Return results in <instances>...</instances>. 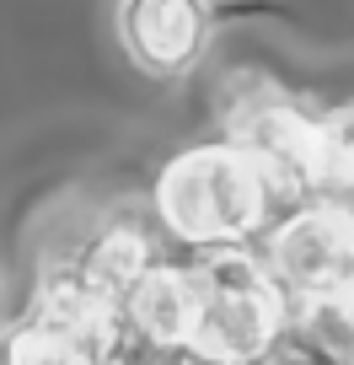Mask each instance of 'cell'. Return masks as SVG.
<instances>
[{"mask_svg":"<svg viewBox=\"0 0 354 365\" xmlns=\"http://www.w3.org/2000/svg\"><path fill=\"white\" fill-rule=\"evenodd\" d=\"M285 210L290 199L279 194L274 172L236 135L172 150L150 182V215L161 237H172L188 252L258 247Z\"/></svg>","mask_w":354,"mask_h":365,"instance_id":"cell-1","label":"cell"},{"mask_svg":"<svg viewBox=\"0 0 354 365\" xmlns=\"http://www.w3.org/2000/svg\"><path fill=\"white\" fill-rule=\"evenodd\" d=\"M199 274V333L194 349L209 365H258L285 349L290 296L258 247H209L194 252Z\"/></svg>","mask_w":354,"mask_h":365,"instance_id":"cell-2","label":"cell"},{"mask_svg":"<svg viewBox=\"0 0 354 365\" xmlns=\"http://www.w3.org/2000/svg\"><path fill=\"white\" fill-rule=\"evenodd\" d=\"M258 252L290 301L338 290L343 279H354V205L306 199L269 226Z\"/></svg>","mask_w":354,"mask_h":365,"instance_id":"cell-3","label":"cell"},{"mask_svg":"<svg viewBox=\"0 0 354 365\" xmlns=\"http://www.w3.org/2000/svg\"><path fill=\"white\" fill-rule=\"evenodd\" d=\"M231 135L263 156V167L274 172L290 210L306 199H328V150H333L328 113H311L290 97H263L247 113H236Z\"/></svg>","mask_w":354,"mask_h":365,"instance_id":"cell-4","label":"cell"},{"mask_svg":"<svg viewBox=\"0 0 354 365\" xmlns=\"http://www.w3.org/2000/svg\"><path fill=\"white\" fill-rule=\"evenodd\" d=\"M113 27L140 76L183 81L209 54L215 11H209V0H118Z\"/></svg>","mask_w":354,"mask_h":365,"instance_id":"cell-5","label":"cell"},{"mask_svg":"<svg viewBox=\"0 0 354 365\" xmlns=\"http://www.w3.org/2000/svg\"><path fill=\"white\" fill-rule=\"evenodd\" d=\"M124 333L129 344L140 349H161V354H183L194 349V333H199V274L194 258H156L145 274L135 279L124 301Z\"/></svg>","mask_w":354,"mask_h":365,"instance_id":"cell-6","label":"cell"},{"mask_svg":"<svg viewBox=\"0 0 354 365\" xmlns=\"http://www.w3.org/2000/svg\"><path fill=\"white\" fill-rule=\"evenodd\" d=\"M156 258H167L156 215H145V210H113V215H103V226L92 237L80 242V252L70 258V274L86 290H97L103 301H124L135 290V279Z\"/></svg>","mask_w":354,"mask_h":365,"instance_id":"cell-7","label":"cell"},{"mask_svg":"<svg viewBox=\"0 0 354 365\" xmlns=\"http://www.w3.org/2000/svg\"><path fill=\"white\" fill-rule=\"evenodd\" d=\"M0 365H108V354L70 333L65 322L27 307L16 322L0 328Z\"/></svg>","mask_w":354,"mask_h":365,"instance_id":"cell-8","label":"cell"},{"mask_svg":"<svg viewBox=\"0 0 354 365\" xmlns=\"http://www.w3.org/2000/svg\"><path fill=\"white\" fill-rule=\"evenodd\" d=\"M258 365H311V360H301L296 349H274V354H269V360H258Z\"/></svg>","mask_w":354,"mask_h":365,"instance_id":"cell-9","label":"cell"},{"mask_svg":"<svg viewBox=\"0 0 354 365\" xmlns=\"http://www.w3.org/2000/svg\"><path fill=\"white\" fill-rule=\"evenodd\" d=\"M0 328H6V296H0Z\"/></svg>","mask_w":354,"mask_h":365,"instance_id":"cell-10","label":"cell"},{"mask_svg":"<svg viewBox=\"0 0 354 365\" xmlns=\"http://www.w3.org/2000/svg\"><path fill=\"white\" fill-rule=\"evenodd\" d=\"M343 205H354V178H349V199H343Z\"/></svg>","mask_w":354,"mask_h":365,"instance_id":"cell-11","label":"cell"}]
</instances>
